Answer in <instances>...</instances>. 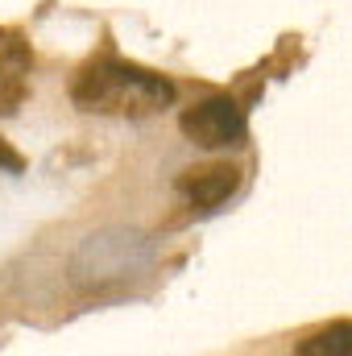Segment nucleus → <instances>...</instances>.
I'll return each mask as SVG.
<instances>
[{"label":"nucleus","mask_w":352,"mask_h":356,"mask_svg":"<svg viewBox=\"0 0 352 356\" xmlns=\"http://www.w3.org/2000/svg\"><path fill=\"white\" fill-rule=\"evenodd\" d=\"M178 129L199 149H228V145H241L245 141L249 116H245V108L232 95H207V99H199L195 108L182 112Z\"/></svg>","instance_id":"nucleus-2"},{"label":"nucleus","mask_w":352,"mask_h":356,"mask_svg":"<svg viewBox=\"0 0 352 356\" xmlns=\"http://www.w3.org/2000/svg\"><path fill=\"white\" fill-rule=\"evenodd\" d=\"M0 170H8V175H21V170H25V158H21L8 141H0Z\"/></svg>","instance_id":"nucleus-6"},{"label":"nucleus","mask_w":352,"mask_h":356,"mask_svg":"<svg viewBox=\"0 0 352 356\" xmlns=\"http://www.w3.org/2000/svg\"><path fill=\"white\" fill-rule=\"evenodd\" d=\"M25 67H29V54L17 42H4L0 46V116L17 112V104L25 99Z\"/></svg>","instance_id":"nucleus-4"},{"label":"nucleus","mask_w":352,"mask_h":356,"mask_svg":"<svg viewBox=\"0 0 352 356\" xmlns=\"http://www.w3.org/2000/svg\"><path fill=\"white\" fill-rule=\"evenodd\" d=\"M71 99L83 112H116V116H150L162 112L166 104H175V83L133 67V63H116V58H99L88 63L71 88Z\"/></svg>","instance_id":"nucleus-1"},{"label":"nucleus","mask_w":352,"mask_h":356,"mask_svg":"<svg viewBox=\"0 0 352 356\" xmlns=\"http://www.w3.org/2000/svg\"><path fill=\"white\" fill-rule=\"evenodd\" d=\"M303 356H352V323H328L319 332H311L303 344Z\"/></svg>","instance_id":"nucleus-5"},{"label":"nucleus","mask_w":352,"mask_h":356,"mask_svg":"<svg viewBox=\"0 0 352 356\" xmlns=\"http://www.w3.org/2000/svg\"><path fill=\"white\" fill-rule=\"evenodd\" d=\"M241 186V170L228 166V162H211V166H195V170H182L178 178V191L191 199V207L199 211H211L220 203H228Z\"/></svg>","instance_id":"nucleus-3"}]
</instances>
